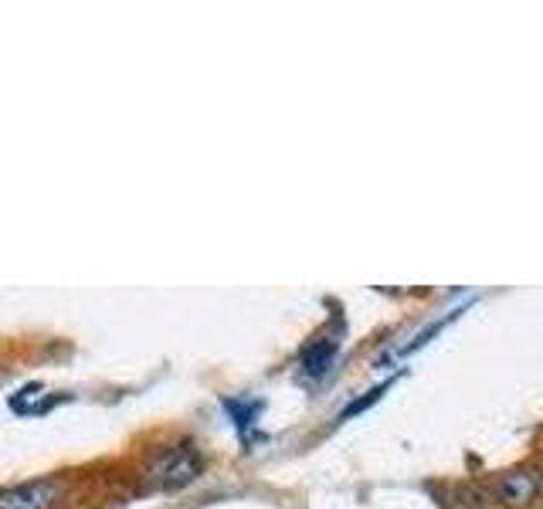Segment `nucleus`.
<instances>
[{"label": "nucleus", "instance_id": "5", "mask_svg": "<svg viewBox=\"0 0 543 509\" xmlns=\"http://www.w3.org/2000/svg\"><path fill=\"white\" fill-rule=\"evenodd\" d=\"M387 391V384H381V387H374V391H370L367 394V398H357V401H353L350 404V408L347 411H343V421H347L350 418V414H357V411H364V408H370V404H374L377 398H381V394Z\"/></svg>", "mask_w": 543, "mask_h": 509}, {"label": "nucleus", "instance_id": "1", "mask_svg": "<svg viewBox=\"0 0 543 509\" xmlns=\"http://www.w3.org/2000/svg\"><path fill=\"white\" fill-rule=\"evenodd\" d=\"M201 476V455L194 445H174L150 465V482L157 489H184Z\"/></svg>", "mask_w": 543, "mask_h": 509}, {"label": "nucleus", "instance_id": "3", "mask_svg": "<svg viewBox=\"0 0 543 509\" xmlns=\"http://www.w3.org/2000/svg\"><path fill=\"white\" fill-rule=\"evenodd\" d=\"M58 493H62V489L51 479L28 482V486H14L7 489V493H0V509H51Z\"/></svg>", "mask_w": 543, "mask_h": 509}, {"label": "nucleus", "instance_id": "2", "mask_svg": "<svg viewBox=\"0 0 543 509\" xmlns=\"http://www.w3.org/2000/svg\"><path fill=\"white\" fill-rule=\"evenodd\" d=\"M537 493H540V479L533 476L530 469H513L496 479V499L510 509L530 506L533 499H537Z\"/></svg>", "mask_w": 543, "mask_h": 509}, {"label": "nucleus", "instance_id": "4", "mask_svg": "<svg viewBox=\"0 0 543 509\" xmlns=\"http://www.w3.org/2000/svg\"><path fill=\"white\" fill-rule=\"evenodd\" d=\"M336 357V340L333 336H316L313 343H306L303 347V370L309 377H323L326 370H330Z\"/></svg>", "mask_w": 543, "mask_h": 509}]
</instances>
